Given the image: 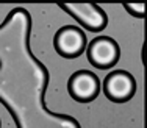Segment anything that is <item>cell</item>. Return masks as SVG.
I'll return each mask as SVG.
<instances>
[{"label":"cell","instance_id":"52a82bcc","mask_svg":"<svg viewBox=\"0 0 147 128\" xmlns=\"http://www.w3.org/2000/svg\"><path fill=\"white\" fill-rule=\"evenodd\" d=\"M0 69H2V60H0Z\"/></svg>","mask_w":147,"mask_h":128},{"label":"cell","instance_id":"277c9868","mask_svg":"<svg viewBox=\"0 0 147 128\" xmlns=\"http://www.w3.org/2000/svg\"><path fill=\"white\" fill-rule=\"evenodd\" d=\"M105 97L113 103H125L133 99L136 92V80L127 70H113L102 83Z\"/></svg>","mask_w":147,"mask_h":128},{"label":"cell","instance_id":"3957f363","mask_svg":"<svg viewBox=\"0 0 147 128\" xmlns=\"http://www.w3.org/2000/svg\"><path fill=\"white\" fill-rule=\"evenodd\" d=\"M88 46L86 34L78 25H64L55 33L53 47L57 53L66 60L78 58Z\"/></svg>","mask_w":147,"mask_h":128},{"label":"cell","instance_id":"8992f818","mask_svg":"<svg viewBox=\"0 0 147 128\" xmlns=\"http://www.w3.org/2000/svg\"><path fill=\"white\" fill-rule=\"evenodd\" d=\"M124 8L128 14H131L133 17H138V19H142L144 17V3H124Z\"/></svg>","mask_w":147,"mask_h":128},{"label":"cell","instance_id":"6da1fadb","mask_svg":"<svg viewBox=\"0 0 147 128\" xmlns=\"http://www.w3.org/2000/svg\"><path fill=\"white\" fill-rule=\"evenodd\" d=\"M64 13L77 20L80 27L92 33H99L107 28L108 16L97 3H58Z\"/></svg>","mask_w":147,"mask_h":128},{"label":"cell","instance_id":"5b68a950","mask_svg":"<svg viewBox=\"0 0 147 128\" xmlns=\"http://www.w3.org/2000/svg\"><path fill=\"white\" fill-rule=\"evenodd\" d=\"M102 83L99 77L91 70H77L69 77L67 91L69 95L78 103H91L99 97Z\"/></svg>","mask_w":147,"mask_h":128},{"label":"cell","instance_id":"7a4b0ae2","mask_svg":"<svg viewBox=\"0 0 147 128\" xmlns=\"http://www.w3.org/2000/svg\"><path fill=\"white\" fill-rule=\"evenodd\" d=\"M85 52L89 64L102 70L114 67L121 58V47L116 42V39L110 36L94 38L92 41L88 42Z\"/></svg>","mask_w":147,"mask_h":128},{"label":"cell","instance_id":"ba28073f","mask_svg":"<svg viewBox=\"0 0 147 128\" xmlns=\"http://www.w3.org/2000/svg\"><path fill=\"white\" fill-rule=\"evenodd\" d=\"M0 128H2V120H0Z\"/></svg>","mask_w":147,"mask_h":128}]
</instances>
